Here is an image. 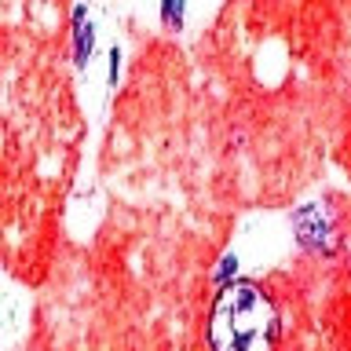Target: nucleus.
<instances>
[{"label": "nucleus", "instance_id": "f257e3e1", "mask_svg": "<svg viewBox=\"0 0 351 351\" xmlns=\"http://www.w3.org/2000/svg\"><path fill=\"white\" fill-rule=\"evenodd\" d=\"M278 311L267 289L256 282H230L216 293L208 311V348L213 351H274Z\"/></svg>", "mask_w": 351, "mask_h": 351}, {"label": "nucleus", "instance_id": "f03ea898", "mask_svg": "<svg viewBox=\"0 0 351 351\" xmlns=\"http://www.w3.org/2000/svg\"><path fill=\"white\" fill-rule=\"evenodd\" d=\"M293 230H296V241L307 249V252H333L337 249V223H333V213L329 205H300L293 213Z\"/></svg>", "mask_w": 351, "mask_h": 351}, {"label": "nucleus", "instance_id": "7ed1b4c3", "mask_svg": "<svg viewBox=\"0 0 351 351\" xmlns=\"http://www.w3.org/2000/svg\"><path fill=\"white\" fill-rule=\"evenodd\" d=\"M95 51V29H92V19H88V8L77 4L73 8V62L77 66H88Z\"/></svg>", "mask_w": 351, "mask_h": 351}, {"label": "nucleus", "instance_id": "20e7f679", "mask_svg": "<svg viewBox=\"0 0 351 351\" xmlns=\"http://www.w3.org/2000/svg\"><path fill=\"white\" fill-rule=\"evenodd\" d=\"M165 29H183V0H161Z\"/></svg>", "mask_w": 351, "mask_h": 351}, {"label": "nucleus", "instance_id": "39448f33", "mask_svg": "<svg viewBox=\"0 0 351 351\" xmlns=\"http://www.w3.org/2000/svg\"><path fill=\"white\" fill-rule=\"evenodd\" d=\"M234 274H238V256H234V252H227V256L219 260V267L213 271V282L219 285V289H223V285L234 282Z\"/></svg>", "mask_w": 351, "mask_h": 351}, {"label": "nucleus", "instance_id": "423d86ee", "mask_svg": "<svg viewBox=\"0 0 351 351\" xmlns=\"http://www.w3.org/2000/svg\"><path fill=\"white\" fill-rule=\"evenodd\" d=\"M117 70H121V51H110V84H117Z\"/></svg>", "mask_w": 351, "mask_h": 351}]
</instances>
